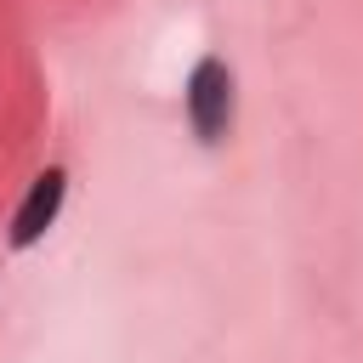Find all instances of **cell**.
<instances>
[{
	"label": "cell",
	"mask_w": 363,
	"mask_h": 363,
	"mask_svg": "<svg viewBox=\"0 0 363 363\" xmlns=\"http://www.w3.org/2000/svg\"><path fill=\"white\" fill-rule=\"evenodd\" d=\"M187 119L199 130V142H221L233 125V74L221 57H204L187 74Z\"/></svg>",
	"instance_id": "obj_1"
},
{
	"label": "cell",
	"mask_w": 363,
	"mask_h": 363,
	"mask_svg": "<svg viewBox=\"0 0 363 363\" xmlns=\"http://www.w3.org/2000/svg\"><path fill=\"white\" fill-rule=\"evenodd\" d=\"M62 193H68V176H62V170H40V176H34L28 199H23L17 216H11V244H17V250H28L34 238H45V227H51L57 210H62Z\"/></svg>",
	"instance_id": "obj_2"
}]
</instances>
